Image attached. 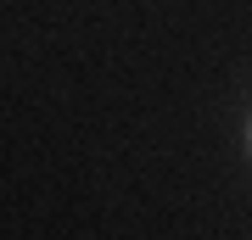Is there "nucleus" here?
Wrapping results in <instances>:
<instances>
[{
	"label": "nucleus",
	"mask_w": 252,
	"mask_h": 240,
	"mask_svg": "<svg viewBox=\"0 0 252 240\" xmlns=\"http://www.w3.org/2000/svg\"><path fill=\"white\" fill-rule=\"evenodd\" d=\"M247 157H252V117H247Z\"/></svg>",
	"instance_id": "nucleus-1"
}]
</instances>
